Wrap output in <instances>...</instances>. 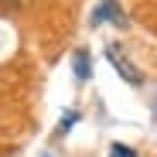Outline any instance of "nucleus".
Returning a JSON list of instances; mask_svg holds the SVG:
<instances>
[{
  "label": "nucleus",
  "instance_id": "f257e3e1",
  "mask_svg": "<svg viewBox=\"0 0 157 157\" xmlns=\"http://www.w3.org/2000/svg\"><path fill=\"white\" fill-rule=\"evenodd\" d=\"M106 58L113 62V68H116V72H120V75L126 78L130 86H140V82H144V75H140V68H137L133 62H130V58H123V51H120L116 44H109V48H106Z\"/></svg>",
  "mask_w": 157,
  "mask_h": 157
},
{
  "label": "nucleus",
  "instance_id": "7ed1b4c3",
  "mask_svg": "<svg viewBox=\"0 0 157 157\" xmlns=\"http://www.w3.org/2000/svg\"><path fill=\"white\" fill-rule=\"evenodd\" d=\"M72 68H75V78H78V82H86V78H89V51L78 48L75 58H72Z\"/></svg>",
  "mask_w": 157,
  "mask_h": 157
},
{
  "label": "nucleus",
  "instance_id": "39448f33",
  "mask_svg": "<svg viewBox=\"0 0 157 157\" xmlns=\"http://www.w3.org/2000/svg\"><path fill=\"white\" fill-rule=\"evenodd\" d=\"M75 120H78V116H75V113H68V116H65V120H62V126H58V133H65V130H68V126H72V123H75Z\"/></svg>",
  "mask_w": 157,
  "mask_h": 157
},
{
  "label": "nucleus",
  "instance_id": "f03ea898",
  "mask_svg": "<svg viewBox=\"0 0 157 157\" xmlns=\"http://www.w3.org/2000/svg\"><path fill=\"white\" fill-rule=\"evenodd\" d=\"M116 24V28H126V14L120 10L116 0H99V7L92 10V24Z\"/></svg>",
  "mask_w": 157,
  "mask_h": 157
},
{
  "label": "nucleus",
  "instance_id": "20e7f679",
  "mask_svg": "<svg viewBox=\"0 0 157 157\" xmlns=\"http://www.w3.org/2000/svg\"><path fill=\"white\" fill-rule=\"evenodd\" d=\"M109 157H137V150L133 147H123V144H113L109 147Z\"/></svg>",
  "mask_w": 157,
  "mask_h": 157
}]
</instances>
